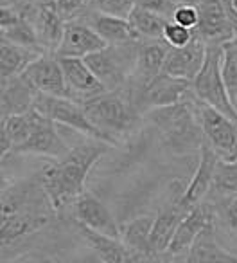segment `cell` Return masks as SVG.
<instances>
[{"label":"cell","instance_id":"6da1fadb","mask_svg":"<svg viewBox=\"0 0 237 263\" xmlns=\"http://www.w3.org/2000/svg\"><path fill=\"white\" fill-rule=\"evenodd\" d=\"M112 144L88 137L87 143L70 148L65 157L52 159L40 173L41 186L45 190L52 211L59 213L72 208L74 202L84 193L87 177L97 161L108 152Z\"/></svg>","mask_w":237,"mask_h":263},{"label":"cell","instance_id":"7a4b0ae2","mask_svg":"<svg viewBox=\"0 0 237 263\" xmlns=\"http://www.w3.org/2000/svg\"><path fill=\"white\" fill-rule=\"evenodd\" d=\"M144 116L157 126L165 148L175 155H183L192 148L200 150L203 130L198 117V98L194 92L183 101L147 110Z\"/></svg>","mask_w":237,"mask_h":263},{"label":"cell","instance_id":"3957f363","mask_svg":"<svg viewBox=\"0 0 237 263\" xmlns=\"http://www.w3.org/2000/svg\"><path fill=\"white\" fill-rule=\"evenodd\" d=\"M81 105L88 119L108 137L113 146H119L121 137L135 130L142 117L126 85L117 90L102 92Z\"/></svg>","mask_w":237,"mask_h":263},{"label":"cell","instance_id":"277c9868","mask_svg":"<svg viewBox=\"0 0 237 263\" xmlns=\"http://www.w3.org/2000/svg\"><path fill=\"white\" fill-rule=\"evenodd\" d=\"M137 51L139 40H130L124 44H108L84 60L106 90H117L132 80L137 65Z\"/></svg>","mask_w":237,"mask_h":263},{"label":"cell","instance_id":"5b68a950","mask_svg":"<svg viewBox=\"0 0 237 263\" xmlns=\"http://www.w3.org/2000/svg\"><path fill=\"white\" fill-rule=\"evenodd\" d=\"M221 58H223V45H207V58L192 80V92L201 103L208 106H214L219 112L237 119V110L233 108L232 101L226 92L225 81L221 74Z\"/></svg>","mask_w":237,"mask_h":263},{"label":"cell","instance_id":"8992f818","mask_svg":"<svg viewBox=\"0 0 237 263\" xmlns=\"http://www.w3.org/2000/svg\"><path fill=\"white\" fill-rule=\"evenodd\" d=\"M126 87H128L133 103L142 116L147 110L175 105V103H180L189 96H192V81L182 80V78L171 76L165 72H160L157 78H153L149 83L142 85V87H133L130 83H126Z\"/></svg>","mask_w":237,"mask_h":263},{"label":"cell","instance_id":"52a82bcc","mask_svg":"<svg viewBox=\"0 0 237 263\" xmlns=\"http://www.w3.org/2000/svg\"><path fill=\"white\" fill-rule=\"evenodd\" d=\"M34 108H38L44 116H47L54 123L72 128V130L83 134L84 137H92V139H99L112 144L108 137L88 119L83 105L79 101H76V99L59 98V96H49L38 92L36 99H34Z\"/></svg>","mask_w":237,"mask_h":263},{"label":"cell","instance_id":"ba28073f","mask_svg":"<svg viewBox=\"0 0 237 263\" xmlns=\"http://www.w3.org/2000/svg\"><path fill=\"white\" fill-rule=\"evenodd\" d=\"M198 117H200L203 139L214 148L223 161H237V119L219 112L198 99Z\"/></svg>","mask_w":237,"mask_h":263},{"label":"cell","instance_id":"9c48e42d","mask_svg":"<svg viewBox=\"0 0 237 263\" xmlns=\"http://www.w3.org/2000/svg\"><path fill=\"white\" fill-rule=\"evenodd\" d=\"M216 216H218V208L207 198L200 204L192 205L180 222L178 229H176L175 236H173L171 243L164 254L165 259H173V261L182 258L187 259L192 241L205 227L216 223Z\"/></svg>","mask_w":237,"mask_h":263},{"label":"cell","instance_id":"30bf717a","mask_svg":"<svg viewBox=\"0 0 237 263\" xmlns=\"http://www.w3.org/2000/svg\"><path fill=\"white\" fill-rule=\"evenodd\" d=\"M228 0H200V24L194 33L207 45H223L233 38L232 22L228 16Z\"/></svg>","mask_w":237,"mask_h":263},{"label":"cell","instance_id":"8fae6325","mask_svg":"<svg viewBox=\"0 0 237 263\" xmlns=\"http://www.w3.org/2000/svg\"><path fill=\"white\" fill-rule=\"evenodd\" d=\"M24 76L27 78L31 85L41 94L49 96H59V98H69L67 90L65 74L63 67L56 52H44L40 54L26 70Z\"/></svg>","mask_w":237,"mask_h":263},{"label":"cell","instance_id":"7c38bea8","mask_svg":"<svg viewBox=\"0 0 237 263\" xmlns=\"http://www.w3.org/2000/svg\"><path fill=\"white\" fill-rule=\"evenodd\" d=\"M58 123L49 119L47 116L41 117V121L36 124L33 134L26 143L16 146L11 155H36V157H49L59 159L65 157L70 152V146L63 141V137L58 132Z\"/></svg>","mask_w":237,"mask_h":263},{"label":"cell","instance_id":"4fadbf2b","mask_svg":"<svg viewBox=\"0 0 237 263\" xmlns=\"http://www.w3.org/2000/svg\"><path fill=\"white\" fill-rule=\"evenodd\" d=\"M106 42L84 20L74 18L65 22L63 38L56 49L58 58H87L95 51L106 47Z\"/></svg>","mask_w":237,"mask_h":263},{"label":"cell","instance_id":"5bb4252c","mask_svg":"<svg viewBox=\"0 0 237 263\" xmlns=\"http://www.w3.org/2000/svg\"><path fill=\"white\" fill-rule=\"evenodd\" d=\"M72 216L76 222L90 229L113 238H121V226L113 218L110 209L94 193L84 191L79 195V198L72 204Z\"/></svg>","mask_w":237,"mask_h":263},{"label":"cell","instance_id":"9a60e30c","mask_svg":"<svg viewBox=\"0 0 237 263\" xmlns=\"http://www.w3.org/2000/svg\"><path fill=\"white\" fill-rule=\"evenodd\" d=\"M59 62H61L63 67L67 90H69L70 99L84 103L88 99L106 92L104 85L99 81V78L88 67L84 58H59Z\"/></svg>","mask_w":237,"mask_h":263},{"label":"cell","instance_id":"2e32d148","mask_svg":"<svg viewBox=\"0 0 237 263\" xmlns=\"http://www.w3.org/2000/svg\"><path fill=\"white\" fill-rule=\"evenodd\" d=\"M49 223V209H11L2 211L0 238L2 245L8 247L22 238L40 231Z\"/></svg>","mask_w":237,"mask_h":263},{"label":"cell","instance_id":"e0dca14e","mask_svg":"<svg viewBox=\"0 0 237 263\" xmlns=\"http://www.w3.org/2000/svg\"><path fill=\"white\" fill-rule=\"evenodd\" d=\"M218 162H219V155L203 139V143L200 146V161H198L196 172H194L192 179L187 182V187L182 195V200H180V204L183 208L190 209L192 205L200 204V202H203L207 198L212 186V180H214Z\"/></svg>","mask_w":237,"mask_h":263},{"label":"cell","instance_id":"ac0fdd59","mask_svg":"<svg viewBox=\"0 0 237 263\" xmlns=\"http://www.w3.org/2000/svg\"><path fill=\"white\" fill-rule=\"evenodd\" d=\"M205 58H207V44L196 34L190 44L169 49L162 72L192 81L203 67Z\"/></svg>","mask_w":237,"mask_h":263},{"label":"cell","instance_id":"d6986e66","mask_svg":"<svg viewBox=\"0 0 237 263\" xmlns=\"http://www.w3.org/2000/svg\"><path fill=\"white\" fill-rule=\"evenodd\" d=\"M169 44L164 38L158 40H139V51H137V65L132 80L128 81L133 87H142L149 83L153 78L164 70V63L169 52Z\"/></svg>","mask_w":237,"mask_h":263},{"label":"cell","instance_id":"ffe728a7","mask_svg":"<svg viewBox=\"0 0 237 263\" xmlns=\"http://www.w3.org/2000/svg\"><path fill=\"white\" fill-rule=\"evenodd\" d=\"M77 229H79L81 238L84 240V243L94 251V254L97 256L101 261L104 263H139L140 259L130 251L124 245V241L121 238H113L108 234H102L99 231H94L90 227L83 226V223L76 222Z\"/></svg>","mask_w":237,"mask_h":263},{"label":"cell","instance_id":"44dd1931","mask_svg":"<svg viewBox=\"0 0 237 263\" xmlns=\"http://www.w3.org/2000/svg\"><path fill=\"white\" fill-rule=\"evenodd\" d=\"M189 209L183 208L180 200L171 198L165 208L155 215L153 231H151V251L155 254V259H160V256L165 254L176 229H178L182 218L187 215Z\"/></svg>","mask_w":237,"mask_h":263},{"label":"cell","instance_id":"7402d4cb","mask_svg":"<svg viewBox=\"0 0 237 263\" xmlns=\"http://www.w3.org/2000/svg\"><path fill=\"white\" fill-rule=\"evenodd\" d=\"M153 215H140L128 222L121 223V240L140 259L153 261L155 254L151 251V231H153Z\"/></svg>","mask_w":237,"mask_h":263},{"label":"cell","instance_id":"603a6c76","mask_svg":"<svg viewBox=\"0 0 237 263\" xmlns=\"http://www.w3.org/2000/svg\"><path fill=\"white\" fill-rule=\"evenodd\" d=\"M36 94L38 90L27 81L24 74L2 80V103H0L2 117L16 116L33 108Z\"/></svg>","mask_w":237,"mask_h":263},{"label":"cell","instance_id":"cb8c5ba5","mask_svg":"<svg viewBox=\"0 0 237 263\" xmlns=\"http://www.w3.org/2000/svg\"><path fill=\"white\" fill-rule=\"evenodd\" d=\"M79 18L84 20L106 44H124L130 40H137L128 18L106 15L94 9H87Z\"/></svg>","mask_w":237,"mask_h":263},{"label":"cell","instance_id":"d4e9b609","mask_svg":"<svg viewBox=\"0 0 237 263\" xmlns=\"http://www.w3.org/2000/svg\"><path fill=\"white\" fill-rule=\"evenodd\" d=\"M185 261L189 263H237V256L226 251L216 236V223L207 226L192 241Z\"/></svg>","mask_w":237,"mask_h":263},{"label":"cell","instance_id":"484cf974","mask_svg":"<svg viewBox=\"0 0 237 263\" xmlns=\"http://www.w3.org/2000/svg\"><path fill=\"white\" fill-rule=\"evenodd\" d=\"M0 76L2 80H9V78H15L24 74V70L34 62L40 54L44 52L33 51V49L22 47L18 44H13V42L2 38V44H0Z\"/></svg>","mask_w":237,"mask_h":263},{"label":"cell","instance_id":"4316f807","mask_svg":"<svg viewBox=\"0 0 237 263\" xmlns=\"http://www.w3.org/2000/svg\"><path fill=\"white\" fill-rule=\"evenodd\" d=\"M237 195V161H223L219 159L216 166L214 180L207 200H210L216 208L223 205Z\"/></svg>","mask_w":237,"mask_h":263},{"label":"cell","instance_id":"83f0119b","mask_svg":"<svg viewBox=\"0 0 237 263\" xmlns=\"http://www.w3.org/2000/svg\"><path fill=\"white\" fill-rule=\"evenodd\" d=\"M128 22L137 40H158V38H164V31L171 20L164 15L147 11V9L133 8L128 16Z\"/></svg>","mask_w":237,"mask_h":263},{"label":"cell","instance_id":"f1b7e54d","mask_svg":"<svg viewBox=\"0 0 237 263\" xmlns=\"http://www.w3.org/2000/svg\"><path fill=\"white\" fill-rule=\"evenodd\" d=\"M2 38L13 42V44L22 45V47L33 49V51L47 52L44 47V44H41L40 36H38L36 29H34V26L26 18V16H22L18 22L11 24V26L2 27Z\"/></svg>","mask_w":237,"mask_h":263},{"label":"cell","instance_id":"f546056e","mask_svg":"<svg viewBox=\"0 0 237 263\" xmlns=\"http://www.w3.org/2000/svg\"><path fill=\"white\" fill-rule=\"evenodd\" d=\"M221 74L230 101L237 110V38H232L223 44Z\"/></svg>","mask_w":237,"mask_h":263},{"label":"cell","instance_id":"4dcf8cb0","mask_svg":"<svg viewBox=\"0 0 237 263\" xmlns=\"http://www.w3.org/2000/svg\"><path fill=\"white\" fill-rule=\"evenodd\" d=\"M133 8H135V0H90V8L88 9L128 18Z\"/></svg>","mask_w":237,"mask_h":263},{"label":"cell","instance_id":"1f68e13d","mask_svg":"<svg viewBox=\"0 0 237 263\" xmlns=\"http://www.w3.org/2000/svg\"><path fill=\"white\" fill-rule=\"evenodd\" d=\"M196 33L194 29H189L185 26H180L176 22H169L164 31V40L169 44V47H183V45L190 44L194 40Z\"/></svg>","mask_w":237,"mask_h":263},{"label":"cell","instance_id":"d6a6232c","mask_svg":"<svg viewBox=\"0 0 237 263\" xmlns=\"http://www.w3.org/2000/svg\"><path fill=\"white\" fill-rule=\"evenodd\" d=\"M173 22L185 26L189 29H196L200 24V8L198 4H190V2H178L173 13Z\"/></svg>","mask_w":237,"mask_h":263},{"label":"cell","instance_id":"836d02e7","mask_svg":"<svg viewBox=\"0 0 237 263\" xmlns=\"http://www.w3.org/2000/svg\"><path fill=\"white\" fill-rule=\"evenodd\" d=\"M56 8L65 20H74L90 8V0H56Z\"/></svg>","mask_w":237,"mask_h":263},{"label":"cell","instance_id":"e575fe53","mask_svg":"<svg viewBox=\"0 0 237 263\" xmlns=\"http://www.w3.org/2000/svg\"><path fill=\"white\" fill-rule=\"evenodd\" d=\"M135 8L147 9V11L158 13V15H164L169 20H173L176 2H173V0H135Z\"/></svg>","mask_w":237,"mask_h":263},{"label":"cell","instance_id":"d590c367","mask_svg":"<svg viewBox=\"0 0 237 263\" xmlns=\"http://www.w3.org/2000/svg\"><path fill=\"white\" fill-rule=\"evenodd\" d=\"M218 213H221L223 222L228 227V231L237 236V195L233 198H230L228 202H225L223 205L218 208Z\"/></svg>","mask_w":237,"mask_h":263},{"label":"cell","instance_id":"8d00e7d4","mask_svg":"<svg viewBox=\"0 0 237 263\" xmlns=\"http://www.w3.org/2000/svg\"><path fill=\"white\" fill-rule=\"evenodd\" d=\"M226 8H228V16L230 22H232V29H233V38H237V9L232 6V2H226Z\"/></svg>","mask_w":237,"mask_h":263},{"label":"cell","instance_id":"74e56055","mask_svg":"<svg viewBox=\"0 0 237 263\" xmlns=\"http://www.w3.org/2000/svg\"><path fill=\"white\" fill-rule=\"evenodd\" d=\"M31 4L34 6H51V4H56V0H27Z\"/></svg>","mask_w":237,"mask_h":263},{"label":"cell","instance_id":"f35d334b","mask_svg":"<svg viewBox=\"0 0 237 263\" xmlns=\"http://www.w3.org/2000/svg\"><path fill=\"white\" fill-rule=\"evenodd\" d=\"M178 2H190V4H198L200 0H178Z\"/></svg>","mask_w":237,"mask_h":263},{"label":"cell","instance_id":"ab89813d","mask_svg":"<svg viewBox=\"0 0 237 263\" xmlns=\"http://www.w3.org/2000/svg\"><path fill=\"white\" fill-rule=\"evenodd\" d=\"M2 4H15V0H2Z\"/></svg>","mask_w":237,"mask_h":263},{"label":"cell","instance_id":"60d3db41","mask_svg":"<svg viewBox=\"0 0 237 263\" xmlns=\"http://www.w3.org/2000/svg\"><path fill=\"white\" fill-rule=\"evenodd\" d=\"M173 2H176V4H178V0H173Z\"/></svg>","mask_w":237,"mask_h":263}]
</instances>
